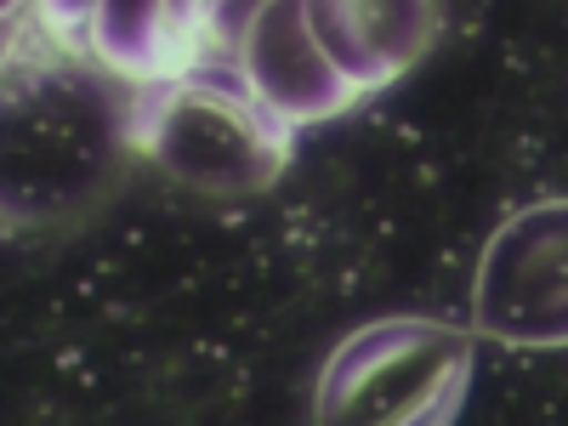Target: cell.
<instances>
[{
    "mask_svg": "<svg viewBox=\"0 0 568 426\" xmlns=\"http://www.w3.org/2000/svg\"><path fill=\"white\" fill-rule=\"evenodd\" d=\"M131 103L80 69L45 63L0 85V222H63L91 211L125 171Z\"/></svg>",
    "mask_w": 568,
    "mask_h": 426,
    "instance_id": "obj_1",
    "label": "cell"
},
{
    "mask_svg": "<svg viewBox=\"0 0 568 426\" xmlns=\"http://www.w3.org/2000/svg\"><path fill=\"white\" fill-rule=\"evenodd\" d=\"M131 142L205 200H251L296 160V131L267 114L233 63L149 85L131 103Z\"/></svg>",
    "mask_w": 568,
    "mask_h": 426,
    "instance_id": "obj_2",
    "label": "cell"
},
{
    "mask_svg": "<svg viewBox=\"0 0 568 426\" xmlns=\"http://www.w3.org/2000/svg\"><path fill=\"white\" fill-rule=\"evenodd\" d=\"M471 382V336L444 318L393 313L329 353L313 426H455Z\"/></svg>",
    "mask_w": 568,
    "mask_h": 426,
    "instance_id": "obj_3",
    "label": "cell"
},
{
    "mask_svg": "<svg viewBox=\"0 0 568 426\" xmlns=\"http://www.w3.org/2000/svg\"><path fill=\"white\" fill-rule=\"evenodd\" d=\"M471 336L568 347V200H535L489 233L471 278Z\"/></svg>",
    "mask_w": 568,
    "mask_h": 426,
    "instance_id": "obj_4",
    "label": "cell"
},
{
    "mask_svg": "<svg viewBox=\"0 0 568 426\" xmlns=\"http://www.w3.org/2000/svg\"><path fill=\"white\" fill-rule=\"evenodd\" d=\"M240 23L245 7H165V0H109V7H85L80 18L91 58L136 91L233 63Z\"/></svg>",
    "mask_w": 568,
    "mask_h": 426,
    "instance_id": "obj_5",
    "label": "cell"
},
{
    "mask_svg": "<svg viewBox=\"0 0 568 426\" xmlns=\"http://www.w3.org/2000/svg\"><path fill=\"white\" fill-rule=\"evenodd\" d=\"M233 69L251 85V98L278 114L284 125H307L347 114L358 103V91L336 69L329 45L318 40L307 0H267V7H245L240 45H233Z\"/></svg>",
    "mask_w": 568,
    "mask_h": 426,
    "instance_id": "obj_6",
    "label": "cell"
},
{
    "mask_svg": "<svg viewBox=\"0 0 568 426\" xmlns=\"http://www.w3.org/2000/svg\"><path fill=\"white\" fill-rule=\"evenodd\" d=\"M307 18L358 98L420 63L444 29V7H420V0H307Z\"/></svg>",
    "mask_w": 568,
    "mask_h": 426,
    "instance_id": "obj_7",
    "label": "cell"
},
{
    "mask_svg": "<svg viewBox=\"0 0 568 426\" xmlns=\"http://www.w3.org/2000/svg\"><path fill=\"white\" fill-rule=\"evenodd\" d=\"M18 40H23V7H12V0H0V74L12 69Z\"/></svg>",
    "mask_w": 568,
    "mask_h": 426,
    "instance_id": "obj_8",
    "label": "cell"
}]
</instances>
